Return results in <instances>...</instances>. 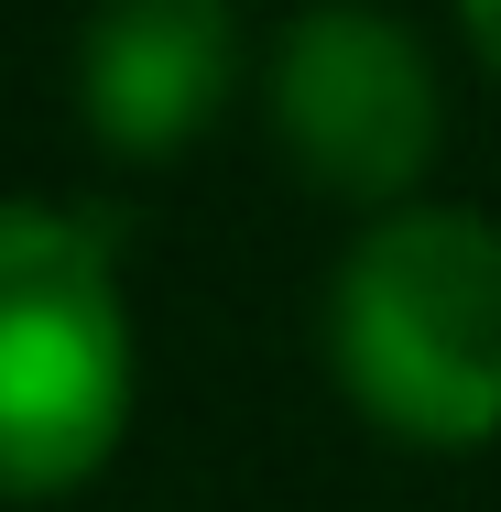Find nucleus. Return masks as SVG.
I'll list each match as a JSON object with an SVG mask.
<instances>
[{"instance_id": "nucleus-1", "label": "nucleus", "mask_w": 501, "mask_h": 512, "mask_svg": "<svg viewBox=\"0 0 501 512\" xmlns=\"http://www.w3.org/2000/svg\"><path fill=\"white\" fill-rule=\"evenodd\" d=\"M327 360L382 436L491 447L501 436V229L469 207L382 218L327 295Z\"/></svg>"}, {"instance_id": "nucleus-5", "label": "nucleus", "mask_w": 501, "mask_h": 512, "mask_svg": "<svg viewBox=\"0 0 501 512\" xmlns=\"http://www.w3.org/2000/svg\"><path fill=\"white\" fill-rule=\"evenodd\" d=\"M458 11H469V44L491 55V77H501V0H458Z\"/></svg>"}, {"instance_id": "nucleus-3", "label": "nucleus", "mask_w": 501, "mask_h": 512, "mask_svg": "<svg viewBox=\"0 0 501 512\" xmlns=\"http://www.w3.org/2000/svg\"><path fill=\"white\" fill-rule=\"evenodd\" d=\"M273 120L327 197L382 207L436 153V66L393 11L316 0V11H295V33L273 55Z\"/></svg>"}, {"instance_id": "nucleus-2", "label": "nucleus", "mask_w": 501, "mask_h": 512, "mask_svg": "<svg viewBox=\"0 0 501 512\" xmlns=\"http://www.w3.org/2000/svg\"><path fill=\"white\" fill-rule=\"evenodd\" d=\"M131 414V316L109 251L55 207H0V491H77Z\"/></svg>"}, {"instance_id": "nucleus-4", "label": "nucleus", "mask_w": 501, "mask_h": 512, "mask_svg": "<svg viewBox=\"0 0 501 512\" xmlns=\"http://www.w3.org/2000/svg\"><path fill=\"white\" fill-rule=\"evenodd\" d=\"M240 88V11L229 0H99L77 44V109L120 153H175Z\"/></svg>"}]
</instances>
